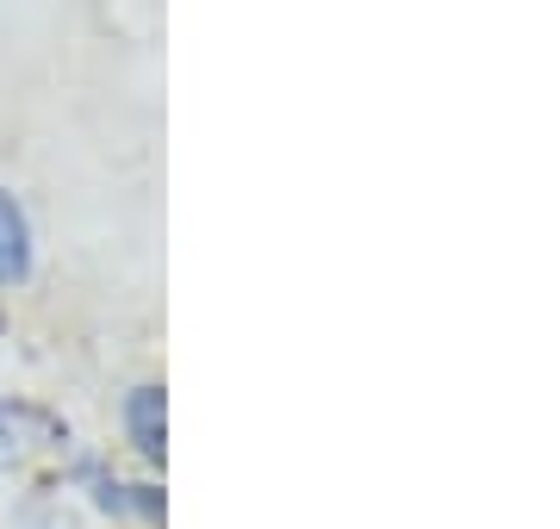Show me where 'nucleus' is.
I'll use <instances>...</instances> for the list:
<instances>
[{
    "instance_id": "nucleus-3",
    "label": "nucleus",
    "mask_w": 560,
    "mask_h": 529,
    "mask_svg": "<svg viewBox=\"0 0 560 529\" xmlns=\"http://www.w3.org/2000/svg\"><path fill=\"white\" fill-rule=\"evenodd\" d=\"M25 268H32V224L13 193H0V286L25 281Z\"/></svg>"
},
{
    "instance_id": "nucleus-1",
    "label": "nucleus",
    "mask_w": 560,
    "mask_h": 529,
    "mask_svg": "<svg viewBox=\"0 0 560 529\" xmlns=\"http://www.w3.org/2000/svg\"><path fill=\"white\" fill-rule=\"evenodd\" d=\"M69 455V424L57 411L25 405V399H0V468H44Z\"/></svg>"
},
{
    "instance_id": "nucleus-2",
    "label": "nucleus",
    "mask_w": 560,
    "mask_h": 529,
    "mask_svg": "<svg viewBox=\"0 0 560 529\" xmlns=\"http://www.w3.org/2000/svg\"><path fill=\"white\" fill-rule=\"evenodd\" d=\"M125 424H131V443H138L143 461H162L168 455V418H162V387H138L131 405H125Z\"/></svg>"
}]
</instances>
